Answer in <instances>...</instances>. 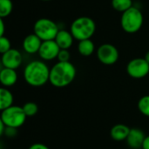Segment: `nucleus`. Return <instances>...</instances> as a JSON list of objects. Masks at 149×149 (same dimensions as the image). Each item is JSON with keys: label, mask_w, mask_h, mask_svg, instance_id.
I'll use <instances>...</instances> for the list:
<instances>
[{"label": "nucleus", "mask_w": 149, "mask_h": 149, "mask_svg": "<svg viewBox=\"0 0 149 149\" xmlns=\"http://www.w3.org/2000/svg\"><path fill=\"white\" fill-rule=\"evenodd\" d=\"M51 69L41 60L30 62L24 70V79L25 82L34 87L45 85L50 79Z\"/></svg>", "instance_id": "obj_1"}, {"label": "nucleus", "mask_w": 149, "mask_h": 149, "mask_svg": "<svg viewBox=\"0 0 149 149\" xmlns=\"http://www.w3.org/2000/svg\"><path fill=\"white\" fill-rule=\"evenodd\" d=\"M77 70L75 66L69 62H58L50 71L49 82L55 87L62 88L69 86L75 79Z\"/></svg>", "instance_id": "obj_2"}, {"label": "nucleus", "mask_w": 149, "mask_h": 149, "mask_svg": "<svg viewBox=\"0 0 149 149\" xmlns=\"http://www.w3.org/2000/svg\"><path fill=\"white\" fill-rule=\"evenodd\" d=\"M96 31V24L89 17H79L73 20L70 31L73 38L79 41L91 38Z\"/></svg>", "instance_id": "obj_3"}, {"label": "nucleus", "mask_w": 149, "mask_h": 149, "mask_svg": "<svg viewBox=\"0 0 149 149\" xmlns=\"http://www.w3.org/2000/svg\"><path fill=\"white\" fill-rule=\"evenodd\" d=\"M143 21L144 17L141 10L133 6L122 12L120 24L124 31L127 33H135L141 30Z\"/></svg>", "instance_id": "obj_4"}, {"label": "nucleus", "mask_w": 149, "mask_h": 149, "mask_svg": "<svg viewBox=\"0 0 149 149\" xmlns=\"http://www.w3.org/2000/svg\"><path fill=\"white\" fill-rule=\"evenodd\" d=\"M26 114L23 107L18 106H11L1 113V120L6 127L18 128L22 127L26 120Z\"/></svg>", "instance_id": "obj_5"}, {"label": "nucleus", "mask_w": 149, "mask_h": 149, "mask_svg": "<svg viewBox=\"0 0 149 149\" xmlns=\"http://www.w3.org/2000/svg\"><path fill=\"white\" fill-rule=\"evenodd\" d=\"M33 31L34 33L43 41H46L55 39L59 30L58 24L54 21L46 17H43L35 22Z\"/></svg>", "instance_id": "obj_6"}, {"label": "nucleus", "mask_w": 149, "mask_h": 149, "mask_svg": "<svg viewBox=\"0 0 149 149\" xmlns=\"http://www.w3.org/2000/svg\"><path fill=\"white\" fill-rule=\"evenodd\" d=\"M97 58L100 63L106 65H114L119 58L120 53L118 49L112 44H103L97 50Z\"/></svg>", "instance_id": "obj_7"}, {"label": "nucleus", "mask_w": 149, "mask_h": 149, "mask_svg": "<svg viewBox=\"0 0 149 149\" xmlns=\"http://www.w3.org/2000/svg\"><path fill=\"white\" fill-rule=\"evenodd\" d=\"M128 75L134 79L145 78L149 73V64L144 58H136L130 60L127 65Z\"/></svg>", "instance_id": "obj_8"}, {"label": "nucleus", "mask_w": 149, "mask_h": 149, "mask_svg": "<svg viewBox=\"0 0 149 149\" xmlns=\"http://www.w3.org/2000/svg\"><path fill=\"white\" fill-rule=\"evenodd\" d=\"M59 51H60V47L53 39V40L43 41L38 53L43 60L49 61L57 58Z\"/></svg>", "instance_id": "obj_9"}, {"label": "nucleus", "mask_w": 149, "mask_h": 149, "mask_svg": "<svg viewBox=\"0 0 149 149\" xmlns=\"http://www.w3.org/2000/svg\"><path fill=\"white\" fill-rule=\"evenodd\" d=\"M22 61H23V58L21 52L17 49L11 48L8 52L2 54L1 62L3 67L16 70L20 66Z\"/></svg>", "instance_id": "obj_10"}, {"label": "nucleus", "mask_w": 149, "mask_h": 149, "mask_svg": "<svg viewBox=\"0 0 149 149\" xmlns=\"http://www.w3.org/2000/svg\"><path fill=\"white\" fill-rule=\"evenodd\" d=\"M42 42L43 40L38 36H37L35 33H31L24 38L23 41V48L24 52L29 54L38 53L42 45Z\"/></svg>", "instance_id": "obj_11"}, {"label": "nucleus", "mask_w": 149, "mask_h": 149, "mask_svg": "<svg viewBox=\"0 0 149 149\" xmlns=\"http://www.w3.org/2000/svg\"><path fill=\"white\" fill-rule=\"evenodd\" d=\"M145 138L146 135L142 130L139 128H132L130 129L129 134L127 138V142L132 149L142 148Z\"/></svg>", "instance_id": "obj_12"}, {"label": "nucleus", "mask_w": 149, "mask_h": 149, "mask_svg": "<svg viewBox=\"0 0 149 149\" xmlns=\"http://www.w3.org/2000/svg\"><path fill=\"white\" fill-rule=\"evenodd\" d=\"M17 74L15 69L3 67L0 72V82L4 87L12 86L17 83Z\"/></svg>", "instance_id": "obj_13"}, {"label": "nucleus", "mask_w": 149, "mask_h": 149, "mask_svg": "<svg viewBox=\"0 0 149 149\" xmlns=\"http://www.w3.org/2000/svg\"><path fill=\"white\" fill-rule=\"evenodd\" d=\"M73 39L75 38H73L71 31L66 30H59L54 40L60 47V49H69L73 44Z\"/></svg>", "instance_id": "obj_14"}, {"label": "nucleus", "mask_w": 149, "mask_h": 149, "mask_svg": "<svg viewBox=\"0 0 149 149\" xmlns=\"http://www.w3.org/2000/svg\"><path fill=\"white\" fill-rule=\"evenodd\" d=\"M130 129L131 128H129L127 126L124 124H117L112 127L110 135L113 140L116 141H122L127 140L129 134Z\"/></svg>", "instance_id": "obj_15"}, {"label": "nucleus", "mask_w": 149, "mask_h": 149, "mask_svg": "<svg viewBox=\"0 0 149 149\" xmlns=\"http://www.w3.org/2000/svg\"><path fill=\"white\" fill-rule=\"evenodd\" d=\"M94 50H95V45L91 38L79 41L78 51L80 55L84 57H89L94 52Z\"/></svg>", "instance_id": "obj_16"}, {"label": "nucleus", "mask_w": 149, "mask_h": 149, "mask_svg": "<svg viewBox=\"0 0 149 149\" xmlns=\"http://www.w3.org/2000/svg\"><path fill=\"white\" fill-rule=\"evenodd\" d=\"M13 95L5 87L0 88V109L1 111L13 106Z\"/></svg>", "instance_id": "obj_17"}, {"label": "nucleus", "mask_w": 149, "mask_h": 149, "mask_svg": "<svg viewBox=\"0 0 149 149\" xmlns=\"http://www.w3.org/2000/svg\"><path fill=\"white\" fill-rule=\"evenodd\" d=\"M112 7L120 12H124L133 7V0H112Z\"/></svg>", "instance_id": "obj_18"}, {"label": "nucleus", "mask_w": 149, "mask_h": 149, "mask_svg": "<svg viewBox=\"0 0 149 149\" xmlns=\"http://www.w3.org/2000/svg\"><path fill=\"white\" fill-rule=\"evenodd\" d=\"M13 10V3L11 0H0V17L4 18L8 17Z\"/></svg>", "instance_id": "obj_19"}, {"label": "nucleus", "mask_w": 149, "mask_h": 149, "mask_svg": "<svg viewBox=\"0 0 149 149\" xmlns=\"http://www.w3.org/2000/svg\"><path fill=\"white\" fill-rule=\"evenodd\" d=\"M138 109L143 115L149 117V95H145L140 99Z\"/></svg>", "instance_id": "obj_20"}, {"label": "nucleus", "mask_w": 149, "mask_h": 149, "mask_svg": "<svg viewBox=\"0 0 149 149\" xmlns=\"http://www.w3.org/2000/svg\"><path fill=\"white\" fill-rule=\"evenodd\" d=\"M23 110L24 112V113L26 114L27 117H33L37 114L38 111V105L35 104L34 102H27L24 105Z\"/></svg>", "instance_id": "obj_21"}, {"label": "nucleus", "mask_w": 149, "mask_h": 149, "mask_svg": "<svg viewBox=\"0 0 149 149\" xmlns=\"http://www.w3.org/2000/svg\"><path fill=\"white\" fill-rule=\"evenodd\" d=\"M11 49V44L10 39L5 36L0 37V52L3 54Z\"/></svg>", "instance_id": "obj_22"}, {"label": "nucleus", "mask_w": 149, "mask_h": 149, "mask_svg": "<svg viewBox=\"0 0 149 149\" xmlns=\"http://www.w3.org/2000/svg\"><path fill=\"white\" fill-rule=\"evenodd\" d=\"M58 60L59 62H69L71 58V53L68 49H60L58 55Z\"/></svg>", "instance_id": "obj_23"}, {"label": "nucleus", "mask_w": 149, "mask_h": 149, "mask_svg": "<svg viewBox=\"0 0 149 149\" xmlns=\"http://www.w3.org/2000/svg\"><path fill=\"white\" fill-rule=\"evenodd\" d=\"M29 149H50L47 146H45V144L42 143H34L32 144Z\"/></svg>", "instance_id": "obj_24"}, {"label": "nucleus", "mask_w": 149, "mask_h": 149, "mask_svg": "<svg viewBox=\"0 0 149 149\" xmlns=\"http://www.w3.org/2000/svg\"><path fill=\"white\" fill-rule=\"evenodd\" d=\"M4 23H3V18L0 17V37L1 36H4Z\"/></svg>", "instance_id": "obj_25"}, {"label": "nucleus", "mask_w": 149, "mask_h": 149, "mask_svg": "<svg viewBox=\"0 0 149 149\" xmlns=\"http://www.w3.org/2000/svg\"><path fill=\"white\" fill-rule=\"evenodd\" d=\"M142 149H149V135L146 136L143 145H142Z\"/></svg>", "instance_id": "obj_26"}, {"label": "nucleus", "mask_w": 149, "mask_h": 149, "mask_svg": "<svg viewBox=\"0 0 149 149\" xmlns=\"http://www.w3.org/2000/svg\"><path fill=\"white\" fill-rule=\"evenodd\" d=\"M144 58L148 62V64H149V51L148 52H147V53L145 54V56H144Z\"/></svg>", "instance_id": "obj_27"}, {"label": "nucleus", "mask_w": 149, "mask_h": 149, "mask_svg": "<svg viewBox=\"0 0 149 149\" xmlns=\"http://www.w3.org/2000/svg\"><path fill=\"white\" fill-rule=\"evenodd\" d=\"M42 1H45V2H47V1H51V0H42Z\"/></svg>", "instance_id": "obj_28"}]
</instances>
